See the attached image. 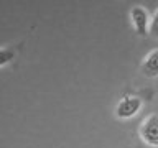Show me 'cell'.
I'll list each match as a JSON object with an SVG mask.
<instances>
[{
	"label": "cell",
	"instance_id": "5b68a950",
	"mask_svg": "<svg viewBox=\"0 0 158 148\" xmlns=\"http://www.w3.org/2000/svg\"><path fill=\"white\" fill-rule=\"evenodd\" d=\"M15 59V51L10 48H0V68L7 66Z\"/></svg>",
	"mask_w": 158,
	"mask_h": 148
},
{
	"label": "cell",
	"instance_id": "8992f818",
	"mask_svg": "<svg viewBox=\"0 0 158 148\" xmlns=\"http://www.w3.org/2000/svg\"><path fill=\"white\" fill-rule=\"evenodd\" d=\"M150 33H152V36L158 38V10H156V13H155V17H153V20L150 22Z\"/></svg>",
	"mask_w": 158,
	"mask_h": 148
},
{
	"label": "cell",
	"instance_id": "277c9868",
	"mask_svg": "<svg viewBox=\"0 0 158 148\" xmlns=\"http://www.w3.org/2000/svg\"><path fill=\"white\" fill-rule=\"evenodd\" d=\"M142 72L147 77H158V49H153L147 54L142 63Z\"/></svg>",
	"mask_w": 158,
	"mask_h": 148
},
{
	"label": "cell",
	"instance_id": "7a4b0ae2",
	"mask_svg": "<svg viewBox=\"0 0 158 148\" xmlns=\"http://www.w3.org/2000/svg\"><path fill=\"white\" fill-rule=\"evenodd\" d=\"M140 137L147 145L158 148V115H150L142 122Z\"/></svg>",
	"mask_w": 158,
	"mask_h": 148
},
{
	"label": "cell",
	"instance_id": "3957f363",
	"mask_svg": "<svg viewBox=\"0 0 158 148\" xmlns=\"http://www.w3.org/2000/svg\"><path fill=\"white\" fill-rule=\"evenodd\" d=\"M130 18H132V25L135 28V31L140 35V36H145L150 31V17H148V12L140 5L132 8L130 12Z\"/></svg>",
	"mask_w": 158,
	"mask_h": 148
},
{
	"label": "cell",
	"instance_id": "6da1fadb",
	"mask_svg": "<svg viewBox=\"0 0 158 148\" xmlns=\"http://www.w3.org/2000/svg\"><path fill=\"white\" fill-rule=\"evenodd\" d=\"M142 109V101L137 96H127L123 97L120 102L117 104L115 107V117L122 118V120H127V118L135 117Z\"/></svg>",
	"mask_w": 158,
	"mask_h": 148
}]
</instances>
